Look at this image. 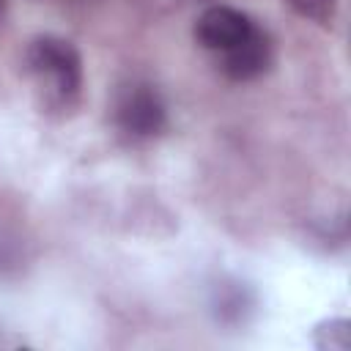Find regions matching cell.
Returning <instances> with one entry per match:
<instances>
[{"label": "cell", "instance_id": "6da1fadb", "mask_svg": "<svg viewBox=\"0 0 351 351\" xmlns=\"http://www.w3.org/2000/svg\"><path fill=\"white\" fill-rule=\"evenodd\" d=\"M25 74L47 110H69L82 93V55L63 36H36L25 49Z\"/></svg>", "mask_w": 351, "mask_h": 351}, {"label": "cell", "instance_id": "7a4b0ae2", "mask_svg": "<svg viewBox=\"0 0 351 351\" xmlns=\"http://www.w3.org/2000/svg\"><path fill=\"white\" fill-rule=\"evenodd\" d=\"M115 123L123 134L134 140H151L167 126V107L159 90L148 82L129 85L115 104Z\"/></svg>", "mask_w": 351, "mask_h": 351}, {"label": "cell", "instance_id": "3957f363", "mask_svg": "<svg viewBox=\"0 0 351 351\" xmlns=\"http://www.w3.org/2000/svg\"><path fill=\"white\" fill-rule=\"evenodd\" d=\"M255 27L258 25L233 5H208L195 22V41L203 49L222 55L236 44H241L244 38H250Z\"/></svg>", "mask_w": 351, "mask_h": 351}, {"label": "cell", "instance_id": "277c9868", "mask_svg": "<svg viewBox=\"0 0 351 351\" xmlns=\"http://www.w3.org/2000/svg\"><path fill=\"white\" fill-rule=\"evenodd\" d=\"M217 58H219V69L228 80L250 82V80H258L261 74L269 71V66H271V41L261 27H255L250 38H244L241 44H236L233 49H228Z\"/></svg>", "mask_w": 351, "mask_h": 351}, {"label": "cell", "instance_id": "5b68a950", "mask_svg": "<svg viewBox=\"0 0 351 351\" xmlns=\"http://www.w3.org/2000/svg\"><path fill=\"white\" fill-rule=\"evenodd\" d=\"M285 3L291 5L293 14L321 27H332L337 14V0H285Z\"/></svg>", "mask_w": 351, "mask_h": 351}, {"label": "cell", "instance_id": "8992f818", "mask_svg": "<svg viewBox=\"0 0 351 351\" xmlns=\"http://www.w3.org/2000/svg\"><path fill=\"white\" fill-rule=\"evenodd\" d=\"M214 304H217V313L222 321H241L250 302L244 299V288H222Z\"/></svg>", "mask_w": 351, "mask_h": 351}, {"label": "cell", "instance_id": "52a82bcc", "mask_svg": "<svg viewBox=\"0 0 351 351\" xmlns=\"http://www.w3.org/2000/svg\"><path fill=\"white\" fill-rule=\"evenodd\" d=\"M5 11H8V0H0V22H3V16H5Z\"/></svg>", "mask_w": 351, "mask_h": 351}]
</instances>
